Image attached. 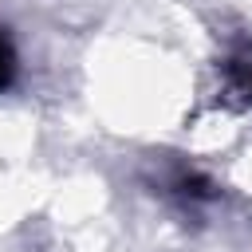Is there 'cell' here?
Masks as SVG:
<instances>
[{"instance_id":"cell-1","label":"cell","mask_w":252,"mask_h":252,"mask_svg":"<svg viewBox=\"0 0 252 252\" xmlns=\"http://www.w3.org/2000/svg\"><path fill=\"white\" fill-rule=\"evenodd\" d=\"M12 51H8V43L0 39V87H8V79H12Z\"/></svg>"}]
</instances>
